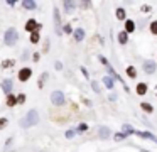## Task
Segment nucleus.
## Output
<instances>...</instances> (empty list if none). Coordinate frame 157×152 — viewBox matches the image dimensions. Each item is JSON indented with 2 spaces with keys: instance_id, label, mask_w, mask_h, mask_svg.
Listing matches in <instances>:
<instances>
[{
  "instance_id": "obj_1",
  "label": "nucleus",
  "mask_w": 157,
  "mask_h": 152,
  "mask_svg": "<svg viewBox=\"0 0 157 152\" xmlns=\"http://www.w3.org/2000/svg\"><path fill=\"white\" fill-rule=\"evenodd\" d=\"M37 120H39L37 112H35V110H31V112L27 113V117L20 122V125H22V127H31V125H35V123H37Z\"/></svg>"
},
{
  "instance_id": "obj_2",
  "label": "nucleus",
  "mask_w": 157,
  "mask_h": 152,
  "mask_svg": "<svg viewBox=\"0 0 157 152\" xmlns=\"http://www.w3.org/2000/svg\"><path fill=\"white\" fill-rule=\"evenodd\" d=\"M17 31L14 29V27H10L7 32H5V44L7 46H14L15 42H17Z\"/></svg>"
},
{
  "instance_id": "obj_3",
  "label": "nucleus",
  "mask_w": 157,
  "mask_h": 152,
  "mask_svg": "<svg viewBox=\"0 0 157 152\" xmlns=\"http://www.w3.org/2000/svg\"><path fill=\"white\" fill-rule=\"evenodd\" d=\"M51 101L56 105V107L64 105V93H63V91H54V93L51 95Z\"/></svg>"
},
{
  "instance_id": "obj_4",
  "label": "nucleus",
  "mask_w": 157,
  "mask_h": 152,
  "mask_svg": "<svg viewBox=\"0 0 157 152\" xmlns=\"http://www.w3.org/2000/svg\"><path fill=\"white\" fill-rule=\"evenodd\" d=\"M25 31H31V32H39L41 31V24H37L34 19H29L25 24Z\"/></svg>"
},
{
  "instance_id": "obj_5",
  "label": "nucleus",
  "mask_w": 157,
  "mask_h": 152,
  "mask_svg": "<svg viewBox=\"0 0 157 152\" xmlns=\"http://www.w3.org/2000/svg\"><path fill=\"white\" fill-rule=\"evenodd\" d=\"M32 75V71H31V68H22L20 71H19V79L20 81H27L29 78Z\"/></svg>"
},
{
  "instance_id": "obj_6",
  "label": "nucleus",
  "mask_w": 157,
  "mask_h": 152,
  "mask_svg": "<svg viewBox=\"0 0 157 152\" xmlns=\"http://www.w3.org/2000/svg\"><path fill=\"white\" fill-rule=\"evenodd\" d=\"M144 71H145L147 75L154 73V71H156V64H154L152 61H145V63H144Z\"/></svg>"
},
{
  "instance_id": "obj_7",
  "label": "nucleus",
  "mask_w": 157,
  "mask_h": 152,
  "mask_svg": "<svg viewBox=\"0 0 157 152\" xmlns=\"http://www.w3.org/2000/svg\"><path fill=\"white\" fill-rule=\"evenodd\" d=\"M2 88H3V91L7 93V96L12 95V93H10V91H12V81H10V79H3V81H2Z\"/></svg>"
},
{
  "instance_id": "obj_8",
  "label": "nucleus",
  "mask_w": 157,
  "mask_h": 152,
  "mask_svg": "<svg viewBox=\"0 0 157 152\" xmlns=\"http://www.w3.org/2000/svg\"><path fill=\"white\" fill-rule=\"evenodd\" d=\"M147 83H137V86H135V91H137V95H145L147 93Z\"/></svg>"
},
{
  "instance_id": "obj_9",
  "label": "nucleus",
  "mask_w": 157,
  "mask_h": 152,
  "mask_svg": "<svg viewBox=\"0 0 157 152\" xmlns=\"http://www.w3.org/2000/svg\"><path fill=\"white\" fill-rule=\"evenodd\" d=\"M134 31H135V22L130 20V19H127L125 20V32L130 34V32H134Z\"/></svg>"
},
{
  "instance_id": "obj_10",
  "label": "nucleus",
  "mask_w": 157,
  "mask_h": 152,
  "mask_svg": "<svg viewBox=\"0 0 157 152\" xmlns=\"http://www.w3.org/2000/svg\"><path fill=\"white\" fill-rule=\"evenodd\" d=\"M140 108L145 112V113H152L154 112V107L150 105V103H147V101H144V103H140Z\"/></svg>"
},
{
  "instance_id": "obj_11",
  "label": "nucleus",
  "mask_w": 157,
  "mask_h": 152,
  "mask_svg": "<svg viewBox=\"0 0 157 152\" xmlns=\"http://www.w3.org/2000/svg\"><path fill=\"white\" fill-rule=\"evenodd\" d=\"M139 137H142V139H149V140H154V142H157V137H154L152 133L149 132H135Z\"/></svg>"
},
{
  "instance_id": "obj_12",
  "label": "nucleus",
  "mask_w": 157,
  "mask_h": 152,
  "mask_svg": "<svg viewBox=\"0 0 157 152\" xmlns=\"http://www.w3.org/2000/svg\"><path fill=\"white\" fill-rule=\"evenodd\" d=\"M115 15H117L118 20H127V12H125V9H117Z\"/></svg>"
},
{
  "instance_id": "obj_13",
  "label": "nucleus",
  "mask_w": 157,
  "mask_h": 152,
  "mask_svg": "<svg viewBox=\"0 0 157 152\" xmlns=\"http://www.w3.org/2000/svg\"><path fill=\"white\" fill-rule=\"evenodd\" d=\"M63 7H64L66 14H71V10L76 7V3H74V2H64V3H63Z\"/></svg>"
},
{
  "instance_id": "obj_14",
  "label": "nucleus",
  "mask_w": 157,
  "mask_h": 152,
  "mask_svg": "<svg viewBox=\"0 0 157 152\" xmlns=\"http://www.w3.org/2000/svg\"><path fill=\"white\" fill-rule=\"evenodd\" d=\"M118 42H120V44H127V42H128V34H127L125 31H122V32L118 34Z\"/></svg>"
},
{
  "instance_id": "obj_15",
  "label": "nucleus",
  "mask_w": 157,
  "mask_h": 152,
  "mask_svg": "<svg viewBox=\"0 0 157 152\" xmlns=\"http://www.w3.org/2000/svg\"><path fill=\"white\" fill-rule=\"evenodd\" d=\"M83 37H85V31L83 29H76L74 31V39L76 41H83Z\"/></svg>"
},
{
  "instance_id": "obj_16",
  "label": "nucleus",
  "mask_w": 157,
  "mask_h": 152,
  "mask_svg": "<svg viewBox=\"0 0 157 152\" xmlns=\"http://www.w3.org/2000/svg\"><path fill=\"white\" fill-rule=\"evenodd\" d=\"M22 7L24 9H35V2H32V0H25V2H22Z\"/></svg>"
},
{
  "instance_id": "obj_17",
  "label": "nucleus",
  "mask_w": 157,
  "mask_h": 152,
  "mask_svg": "<svg viewBox=\"0 0 157 152\" xmlns=\"http://www.w3.org/2000/svg\"><path fill=\"white\" fill-rule=\"evenodd\" d=\"M14 64H15L14 59H5V61H2V68H5V69H7V68H12Z\"/></svg>"
},
{
  "instance_id": "obj_18",
  "label": "nucleus",
  "mask_w": 157,
  "mask_h": 152,
  "mask_svg": "<svg viewBox=\"0 0 157 152\" xmlns=\"http://www.w3.org/2000/svg\"><path fill=\"white\" fill-rule=\"evenodd\" d=\"M103 81H105V86H106V88H110V90L113 88V79H112L110 76H105Z\"/></svg>"
},
{
  "instance_id": "obj_19",
  "label": "nucleus",
  "mask_w": 157,
  "mask_h": 152,
  "mask_svg": "<svg viewBox=\"0 0 157 152\" xmlns=\"http://www.w3.org/2000/svg\"><path fill=\"white\" fill-rule=\"evenodd\" d=\"M15 103H17V98H15L14 95H9V96H7V105H9V107H14Z\"/></svg>"
},
{
  "instance_id": "obj_20",
  "label": "nucleus",
  "mask_w": 157,
  "mask_h": 152,
  "mask_svg": "<svg viewBox=\"0 0 157 152\" xmlns=\"http://www.w3.org/2000/svg\"><path fill=\"white\" fill-rule=\"evenodd\" d=\"M127 75L130 76V78H137V71H135V68H134V66H128V68H127Z\"/></svg>"
},
{
  "instance_id": "obj_21",
  "label": "nucleus",
  "mask_w": 157,
  "mask_h": 152,
  "mask_svg": "<svg viewBox=\"0 0 157 152\" xmlns=\"http://www.w3.org/2000/svg\"><path fill=\"white\" fill-rule=\"evenodd\" d=\"M108 135H110V130H108L106 127H100V137H102V139H106Z\"/></svg>"
},
{
  "instance_id": "obj_22",
  "label": "nucleus",
  "mask_w": 157,
  "mask_h": 152,
  "mask_svg": "<svg viewBox=\"0 0 157 152\" xmlns=\"http://www.w3.org/2000/svg\"><path fill=\"white\" fill-rule=\"evenodd\" d=\"M31 42H32V44H37V42H39V32H32V34H31Z\"/></svg>"
},
{
  "instance_id": "obj_23",
  "label": "nucleus",
  "mask_w": 157,
  "mask_h": 152,
  "mask_svg": "<svg viewBox=\"0 0 157 152\" xmlns=\"http://www.w3.org/2000/svg\"><path fill=\"white\" fill-rule=\"evenodd\" d=\"M150 32H152L154 36H157V20H154V22L150 24Z\"/></svg>"
},
{
  "instance_id": "obj_24",
  "label": "nucleus",
  "mask_w": 157,
  "mask_h": 152,
  "mask_svg": "<svg viewBox=\"0 0 157 152\" xmlns=\"http://www.w3.org/2000/svg\"><path fill=\"white\" fill-rule=\"evenodd\" d=\"M125 137H127V133H122V132L115 133V140H123Z\"/></svg>"
},
{
  "instance_id": "obj_25",
  "label": "nucleus",
  "mask_w": 157,
  "mask_h": 152,
  "mask_svg": "<svg viewBox=\"0 0 157 152\" xmlns=\"http://www.w3.org/2000/svg\"><path fill=\"white\" fill-rule=\"evenodd\" d=\"M78 130H80V132H85V130H88V125H86V123H80Z\"/></svg>"
},
{
  "instance_id": "obj_26",
  "label": "nucleus",
  "mask_w": 157,
  "mask_h": 152,
  "mask_svg": "<svg viewBox=\"0 0 157 152\" xmlns=\"http://www.w3.org/2000/svg\"><path fill=\"white\" fill-rule=\"evenodd\" d=\"M7 125V118H0V130Z\"/></svg>"
},
{
  "instance_id": "obj_27",
  "label": "nucleus",
  "mask_w": 157,
  "mask_h": 152,
  "mask_svg": "<svg viewBox=\"0 0 157 152\" xmlns=\"http://www.w3.org/2000/svg\"><path fill=\"white\" fill-rule=\"evenodd\" d=\"M24 101H25V96H24V95H19L17 96V103H24Z\"/></svg>"
},
{
  "instance_id": "obj_28",
  "label": "nucleus",
  "mask_w": 157,
  "mask_h": 152,
  "mask_svg": "<svg viewBox=\"0 0 157 152\" xmlns=\"http://www.w3.org/2000/svg\"><path fill=\"white\" fill-rule=\"evenodd\" d=\"M66 137H68V139H73V137H74V130H68V132H66Z\"/></svg>"
},
{
  "instance_id": "obj_29",
  "label": "nucleus",
  "mask_w": 157,
  "mask_h": 152,
  "mask_svg": "<svg viewBox=\"0 0 157 152\" xmlns=\"http://www.w3.org/2000/svg\"><path fill=\"white\" fill-rule=\"evenodd\" d=\"M123 130H125V132H134V130H132V127H130V125H123Z\"/></svg>"
},
{
  "instance_id": "obj_30",
  "label": "nucleus",
  "mask_w": 157,
  "mask_h": 152,
  "mask_svg": "<svg viewBox=\"0 0 157 152\" xmlns=\"http://www.w3.org/2000/svg\"><path fill=\"white\" fill-rule=\"evenodd\" d=\"M91 86H93V90H95V91H98V93H100V86H98V85H96V83H93V85H91Z\"/></svg>"
},
{
  "instance_id": "obj_31",
  "label": "nucleus",
  "mask_w": 157,
  "mask_h": 152,
  "mask_svg": "<svg viewBox=\"0 0 157 152\" xmlns=\"http://www.w3.org/2000/svg\"><path fill=\"white\" fill-rule=\"evenodd\" d=\"M64 32H66V34H69V32H71V27H69V25H64Z\"/></svg>"
}]
</instances>
